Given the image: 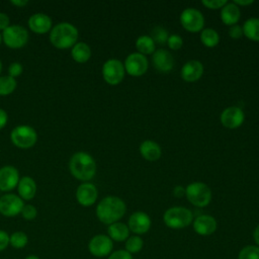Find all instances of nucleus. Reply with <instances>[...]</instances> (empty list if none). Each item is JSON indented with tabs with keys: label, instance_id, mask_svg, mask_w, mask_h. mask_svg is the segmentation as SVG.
Returning <instances> with one entry per match:
<instances>
[{
	"label": "nucleus",
	"instance_id": "2f4dec72",
	"mask_svg": "<svg viewBox=\"0 0 259 259\" xmlns=\"http://www.w3.org/2000/svg\"><path fill=\"white\" fill-rule=\"evenodd\" d=\"M143 245H144V242L141 237L132 236V237H128L127 240L125 241V250L131 254H135L142 250Z\"/></svg>",
	"mask_w": 259,
	"mask_h": 259
},
{
	"label": "nucleus",
	"instance_id": "393cba45",
	"mask_svg": "<svg viewBox=\"0 0 259 259\" xmlns=\"http://www.w3.org/2000/svg\"><path fill=\"white\" fill-rule=\"evenodd\" d=\"M107 233H108V237L112 241L123 242V241L127 240V238L130 236V229L125 224L116 222V223H113L108 226Z\"/></svg>",
	"mask_w": 259,
	"mask_h": 259
},
{
	"label": "nucleus",
	"instance_id": "72a5a7b5",
	"mask_svg": "<svg viewBox=\"0 0 259 259\" xmlns=\"http://www.w3.org/2000/svg\"><path fill=\"white\" fill-rule=\"evenodd\" d=\"M20 214L22 215V218L26 221H32L36 218L37 215V209L34 205L32 204H24Z\"/></svg>",
	"mask_w": 259,
	"mask_h": 259
},
{
	"label": "nucleus",
	"instance_id": "ea45409f",
	"mask_svg": "<svg viewBox=\"0 0 259 259\" xmlns=\"http://www.w3.org/2000/svg\"><path fill=\"white\" fill-rule=\"evenodd\" d=\"M9 245V235L7 232L0 230V252L5 250Z\"/></svg>",
	"mask_w": 259,
	"mask_h": 259
},
{
	"label": "nucleus",
	"instance_id": "9d476101",
	"mask_svg": "<svg viewBox=\"0 0 259 259\" xmlns=\"http://www.w3.org/2000/svg\"><path fill=\"white\" fill-rule=\"evenodd\" d=\"M125 72L133 77L143 76L149 67V62L146 56L140 53H132L130 54L123 63Z\"/></svg>",
	"mask_w": 259,
	"mask_h": 259
},
{
	"label": "nucleus",
	"instance_id": "bb28decb",
	"mask_svg": "<svg viewBox=\"0 0 259 259\" xmlns=\"http://www.w3.org/2000/svg\"><path fill=\"white\" fill-rule=\"evenodd\" d=\"M136 48L138 53L146 56L150 54H154L156 51V44L150 35H141L136 40Z\"/></svg>",
	"mask_w": 259,
	"mask_h": 259
},
{
	"label": "nucleus",
	"instance_id": "f704fd0d",
	"mask_svg": "<svg viewBox=\"0 0 259 259\" xmlns=\"http://www.w3.org/2000/svg\"><path fill=\"white\" fill-rule=\"evenodd\" d=\"M167 46L174 51H177L179 49H181V47L183 46V38L179 35V34H170L168 39H167Z\"/></svg>",
	"mask_w": 259,
	"mask_h": 259
},
{
	"label": "nucleus",
	"instance_id": "6e6552de",
	"mask_svg": "<svg viewBox=\"0 0 259 259\" xmlns=\"http://www.w3.org/2000/svg\"><path fill=\"white\" fill-rule=\"evenodd\" d=\"M101 74L104 81L107 84L117 85L124 78V66L117 59H109L106 62H104L101 69Z\"/></svg>",
	"mask_w": 259,
	"mask_h": 259
},
{
	"label": "nucleus",
	"instance_id": "37998d69",
	"mask_svg": "<svg viewBox=\"0 0 259 259\" xmlns=\"http://www.w3.org/2000/svg\"><path fill=\"white\" fill-rule=\"evenodd\" d=\"M233 3H235L237 6H248V5H251L254 3V1L252 0H235L233 1Z\"/></svg>",
	"mask_w": 259,
	"mask_h": 259
},
{
	"label": "nucleus",
	"instance_id": "c756f323",
	"mask_svg": "<svg viewBox=\"0 0 259 259\" xmlns=\"http://www.w3.org/2000/svg\"><path fill=\"white\" fill-rule=\"evenodd\" d=\"M28 243V237L24 232L17 231L9 236V245L15 249H22Z\"/></svg>",
	"mask_w": 259,
	"mask_h": 259
},
{
	"label": "nucleus",
	"instance_id": "9b49d317",
	"mask_svg": "<svg viewBox=\"0 0 259 259\" xmlns=\"http://www.w3.org/2000/svg\"><path fill=\"white\" fill-rule=\"evenodd\" d=\"M24 206L23 200L14 193H6L0 197V213L7 218L19 214Z\"/></svg>",
	"mask_w": 259,
	"mask_h": 259
},
{
	"label": "nucleus",
	"instance_id": "20e7f679",
	"mask_svg": "<svg viewBox=\"0 0 259 259\" xmlns=\"http://www.w3.org/2000/svg\"><path fill=\"white\" fill-rule=\"evenodd\" d=\"M193 220V214L190 209L184 206H172L163 214L164 224L174 230L188 227Z\"/></svg>",
	"mask_w": 259,
	"mask_h": 259
},
{
	"label": "nucleus",
	"instance_id": "5701e85b",
	"mask_svg": "<svg viewBox=\"0 0 259 259\" xmlns=\"http://www.w3.org/2000/svg\"><path fill=\"white\" fill-rule=\"evenodd\" d=\"M240 16V8L233 2H228L223 8H221V19L226 25L232 26L237 24Z\"/></svg>",
	"mask_w": 259,
	"mask_h": 259
},
{
	"label": "nucleus",
	"instance_id": "79ce46f5",
	"mask_svg": "<svg viewBox=\"0 0 259 259\" xmlns=\"http://www.w3.org/2000/svg\"><path fill=\"white\" fill-rule=\"evenodd\" d=\"M7 120H8V114H7V112H6L4 109L0 108V131L6 125Z\"/></svg>",
	"mask_w": 259,
	"mask_h": 259
},
{
	"label": "nucleus",
	"instance_id": "6ab92c4d",
	"mask_svg": "<svg viewBox=\"0 0 259 259\" xmlns=\"http://www.w3.org/2000/svg\"><path fill=\"white\" fill-rule=\"evenodd\" d=\"M203 74V65L197 60H190L186 62L181 68V78L185 82H196Z\"/></svg>",
	"mask_w": 259,
	"mask_h": 259
},
{
	"label": "nucleus",
	"instance_id": "e433bc0d",
	"mask_svg": "<svg viewBox=\"0 0 259 259\" xmlns=\"http://www.w3.org/2000/svg\"><path fill=\"white\" fill-rule=\"evenodd\" d=\"M202 5L207 7L208 9H220L223 8L228 1L227 0H203Z\"/></svg>",
	"mask_w": 259,
	"mask_h": 259
},
{
	"label": "nucleus",
	"instance_id": "2eb2a0df",
	"mask_svg": "<svg viewBox=\"0 0 259 259\" xmlns=\"http://www.w3.org/2000/svg\"><path fill=\"white\" fill-rule=\"evenodd\" d=\"M19 172L11 165H6L0 168V190L7 192L15 187L19 182Z\"/></svg>",
	"mask_w": 259,
	"mask_h": 259
},
{
	"label": "nucleus",
	"instance_id": "4c0bfd02",
	"mask_svg": "<svg viewBox=\"0 0 259 259\" xmlns=\"http://www.w3.org/2000/svg\"><path fill=\"white\" fill-rule=\"evenodd\" d=\"M108 259H133V256L126 250H117L109 254Z\"/></svg>",
	"mask_w": 259,
	"mask_h": 259
},
{
	"label": "nucleus",
	"instance_id": "412c9836",
	"mask_svg": "<svg viewBox=\"0 0 259 259\" xmlns=\"http://www.w3.org/2000/svg\"><path fill=\"white\" fill-rule=\"evenodd\" d=\"M18 196L22 200H30L36 193V183L30 176H23L19 179L17 184Z\"/></svg>",
	"mask_w": 259,
	"mask_h": 259
},
{
	"label": "nucleus",
	"instance_id": "aec40b11",
	"mask_svg": "<svg viewBox=\"0 0 259 259\" xmlns=\"http://www.w3.org/2000/svg\"><path fill=\"white\" fill-rule=\"evenodd\" d=\"M193 230L200 236L211 235L217 230V221L209 214H200L193 221Z\"/></svg>",
	"mask_w": 259,
	"mask_h": 259
},
{
	"label": "nucleus",
	"instance_id": "a19ab883",
	"mask_svg": "<svg viewBox=\"0 0 259 259\" xmlns=\"http://www.w3.org/2000/svg\"><path fill=\"white\" fill-rule=\"evenodd\" d=\"M9 25H10L9 16L4 12H0V30L2 31L5 30Z\"/></svg>",
	"mask_w": 259,
	"mask_h": 259
},
{
	"label": "nucleus",
	"instance_id": "dca6fc26",
	"mask_svg": "<svg viewBox=\"0 0 259 259\" xmlns=\"http://www.w3.org/2000/svg\"><path fill=\"white\" fill-rule=\"evenodd\" d=\"M27 24L32 32L36 34H45L51 31L53 21L48 14L37 12L29 16Z\"/></svg>",
	"mask_w": 259,
	"mask_h": 259
},
{
	"label": "nucleus",
	"instance_id": "8fccbe9b",
	"mask_svg": "<svg viewBox=\"0 0 259 259\" xmlns=\"http://www.w3.org/2000/svg\"><path fill=\"white\" fill-rule=\"evenodd\" d=\"M1 42H2V34L0 33V45H1Z\"/></svg>",
	"mask_w": 259,
	"mask_h": 259
},
{
	"label": "nucleus",
	"instance_id": "a18cd8bd",
	"mask_svg": "<svg viewBox=\"0 0 259 259\" xmlns=\"http://www.w3.org/2000/svg\"><path fill=\"white\" fill-rule=\"evenodd\" d=\"M10 3L16 7H24L25 5H27L28 1L27 0H12V1H10Z\"/></svg>",
	"mask_w": 259,
	"mask_h": 259
},
{
	"label": "nucleus",
	"instance_id": "cd10ccee",
	"mask_svg": "<svg viewBox=\"0 0 259 259\" xmlns=\"http://www.w3.org/2000/svg\"><path fill=\"white\" fill-rule=\"evenodd\" d=\"M200 40L206 48H213L220 42V35L213 28H204L200 32Z\"/></svg>",
	"mask_w": 259,
	"mask_h": 259
},
{
	"label": "nucleus",
	"instance_id": "09e8293b",
	"mask_svg": "<svg viewBox=\"0 0 259 259\" xmlns=\"http://www.w3.org/2000/svg\"><path fill=\"white\" fill-rule=\"evenodd\" d=\"M1 71H2V62L0 60V73H1Z\"/></svg>",
	"mask_w": 259,
	"mask_h": 259
},
{
	"label": "nucleus",
	"instance_id": "39448f33",
	"mask_svg": "<svg viewBox=\"0 0 259 259\" xmlns=\"http://www.w3.org/2000/svg\"><path fill=\"white\" fill-rule=\"evenodd\" d=\"M185 195L188 201L197 207H204L211 200V190L203 182H192L185 188Z\"/></svg>",
	"mask_w": 259,
	"mask_h": 259
},
{
	"label": "nucleus",
	"instance_id": "1a4fd4ad",
	"mask_svg": "<svg viewBox=\"0 0 259 259\" xmlns=\"http://www.w3.org/2000/svg\"><path fill=\"white\" fill-rule=\"evenodd\" d=\"M179 20L182 27L189 32L201 31L204 25V17L202 13L193 7L185 8L181 12Z\"/></svg>",
	"mask_w": 259,
	"mask_h": 259
},
{
	"label": "nucleus",
	"instance_id": "7c9ffc66",
	"mask_svg": "<svg viewBox=\"0 0 259 259\" xmlns=\"http://www.w3.org/2000/svg\"><path fill=\"white\" fill-rule=\"evenodd\" d=\"M150 36L153 38L155 44L164 45V44H167L169 34H168V31L166 28H164L163 26H160V25H156L152 28Z\"/></svg>",
	"mask_w": 259,
	"mask_h": 259
},
{
	"label": "nucleus",
	"instance_id": "de8ad7c7",
	"mask_svg": "<svg viewBox=\"0 0 259 259\" xmlns=\"http://www.w3.org/2000/svg\"><path fill=\"white\" fill-rule=\"evenodd\" d=\"M24 259H39V258L36 255H28Z\"/></svg>",
	"mask_w": 259,
	"mask_h": 259
},
{
	"label": "nucleus",
	"instance_id": "f8f14e48",
	"mask_svg": "<svg viewBox=\"0 0 259 259\" xmlns=\"http://www.w3.org/2000/svg\"><path fill=\"white\" fill-rule=\"evenodd\" d=\"M112 240L106 235H96L92 237L88 243L89 252L95 257H105L112 251Z\"/></svg>",
	"mask_w": 259,
	"mask_h": 259
},
{
	"label": "nucleus",
	"instance_id": "a211bd4d",
	"mask_svg": "<svg viewBox=\"0 0 259 259\" xmlns=\"http://www.w3.org/2000/svg\"><path fill=\"white\" fill-rule=\"evenodd\" d=\"M154 68L160 73H168L173 69L174 59L170 52L164 49L156 50L152 57Z\"/></svg>",
	"mask_w": 259,
	"mask_h": 259
},
{
	"label": "nucleus",
	"instance_id": "ddd939ff",
	"mask_svg": "<svg viewBox=\"0 0 259 259\" xmlns=\"http://www.w3.org/2000/svg\"><path fill=\"white\" fill-rule=\"evenodd\" d=\"M221 123L227 128H237L242 125L245 120V113L238 106H230L222 111L220 116Z\"/></svg>",
	"mask_w": 259,
	"mask_h": 259
},
{
	"label": "nucleus",
	"instance_id": "f257e3e1",
	"mask_svg": "<svg viewBox=\"0 0 259 259\" xmlns=\"http://www.w3.org/2000/svg\"><path fill=\"white\" fill-rule=\"evenodd\" d=\"M125 210L126 206L121 198L109 195L98 202L96 206V215L101 223L109 226L118 222L124 215Z\"/></svg>",
	"mask_w": 259,
	"mask_h": 259
},
{
	"label": "nucleus",
	"instance_id": "4468645a",
	"mask_svg": "<svg viewBox=\"0 0 259 259\" xmlns=\"http://www.w3.org/2000/svg\"><path fill=\"white\" fill-rule=\"evenodd\" d=\"M98 197V190L96 186L91 182H83L77 187L76 199L82 206L93 205Z\"/></svg>",
	"mask_w": 259,
	"mask_h": 259
},
{
	"label": "nucleus",
	"instance_id": "423d86ee",
	"mask_svg": "<svg viewBox=\"0 0 259 259\" xmlns=\"http://www.w3.org/2000/svg\"><path fill=\"white\" fill-rule=\"evenodd\" d=\"M10 140L12 144L19 149H30L37 141V134L32 126L20 124L11 131Z\"/></svg>",
	"mask_w": 259,
	"mask_h": 259
},
{
	"label": "nucleus",
	"instance_id": "58836bf2",
	"mask_svg": "<svg viewBox=\"0 0 259 259\" xmlns=\"http://www.w3.org/2000/svg\"><path fill=\"white\" fill-rule=\"evenodd\" d=\"M229 35H230L232 38H234V39H237V38L242 37V36L244 35V34H243V28H242V26H240L239 24H235V25L230 26Z\"/></svg>",
	"mask_w": 259,
	"mask_h": 259
},
{
	"label": "nucleus",
	"instance_id": "7ed1b4c3",
	"mask_svg": "<svg viewBox=\"0 0 259 259\" xmlns=\"http://www.w3.org/2000/svg\"><path fill=\"white\" fill-rule=\"evenodd\" d=\"M79 31L77 27L70 22H60L52 27L50 31L51 44L59 50L72 48L78 40Z\"/></svg>",
	"mask_w": 259,
	"mask_h": 259
},
{
	"label": "nucleus",
	"instance_id": "c85d7f7f",
	"mask_svg": "<svg viewBox=\"0 0 259 259\" xmlns=\"http://www.w3.org/2000/svg\"><path fill=\"white\" fill-rule=\"evenodd\" d=\"M17 86V82L14 78L6 75L0 76V95L6 96L11 94Z\"/></svg>",
	"mask_w": 259,
	"mask_h": 259
},
{
	"label": "nucleus",
	"instance_id": "c9c22d12",
	"mask_svg": "<svg viewBox=\"0 0 259 259\" xmlns=\"http://www.w3.org/2000/svg\"><path fill=\"white\" fill-rule=\"evenodd\" d=\"M22 72H23V67L19 62H13L8 67V76H10L14 79L16 77L20 76Z\"/></svg>",
	"mask_w": 259,
	"mask_h": 259
},
{
	"label": "nucleus",
	"instance_id": "f03ea898",
	"mask_svg": "<svg viewBox=\"0 0 259 259\" xmlns=\"http://www.w3.org/2000/svg\"><path fill=\"white\" fill-rule=\"evenodd\" d=\"M96 162L87 152L79 151L72 155L69 161L70 173L83 182H89L96 174Z\"/></svg>",
	"mask_w": 259,
	"mask_h": 259
},
{
	"label": "nucleus",
	"instance_id": "0eeeda50",
	"mask_svg": "<svg viewBox=\"0 0 259 259\" xmlns=\"http://www.w3.org/2000/svg\"><path fill=\"white\" fill-rule=\"evenodd\" d=\"M2 41L10 49L16 50L24 47L28 41V31L21 25L12 24L2 31Z\"/></svg>",
	"mask_w": 259,
	"mask_h": 259
},
{
	"label": "nucleus",
	"instance_id": "b1692460",
	"mask_svg": "<svg viewBox=\"0 0 259 259\" xmlns=\"http://www.w3.org/2000/svg\"><path fill=\"white\" fill-rule=\"evenodd\" d=\"M71 57L76 63H86L91 58V49L89 45L84 41H77L71 48Z\"/></svg>",
	"mask_w": 259,
	"mask_h": 259
},
{
	"label": "nucleus",
	"instance_id": "4be33fe9",
	"mask_svg": "<svg viewBox=\"0 0 259 259\" xmlns=\"http://www.w3.org/2000/svg\"><path fill=\"white\" fill-rule=\"evenodd\" d=\"M139 151L141 156L150 162L157 161L162 155L160 145L151 140H146L142 142L139 147Z\"/></svg>",
	"mask_w": 259,
	"mask_h": 259
},
{
	"label": "nucleus",
	"instance_id": "f3484780",
	"mask_svg": "<svg viewBox=\"0 0 259 259\" xmlns=\"http://www.w3.org/2000/svg\"><path fill=\"white\" fill-rule=\"evenodd\" d=\"M128 229L137 235L147 233L151 228V219L144 211H135L128 219Z\"/></svg>",
	"mask_w": 259,
	"mask_h": 259
},
{
	"label": "nucleus",
	"instance_id": "473e14b6",
	"mask_svg": "<svg viewBox=\"0 0 259 259\" xmlns=\"http://www.w3.org/2000/svg\"><path fill=\"white\" fill-rule=\"evenodd\" d=\"M238 259H259V247L255 245H248L244 247L240 251Z\"/></svg>",
	"mask_w": 259,
	"mask_h": 259
},
{
	"label": "nucleus",
	"instance_id": "a878e982",
	"mask_svg": "<svg viewBox=\"0 0 259 259\" xmlns=\"http://www.w3.org/2000/svg\"><path fill=\"white\" fill-rule=\"evenodd\" d=\"M243 34L253 40V41H259V18L257 17H251L247 19L243 26Z\"/></svg>",
	"mask_w": 259,
	"mask_h": 259
},
{
	"label": "nucleus",
	"instance_id": "c03bdc74",
	"mask_svg": "<svg viewBox=\"0 0 259 259\" xmlns=\"http://www.w3.org/2000/svg\"><path fill=\"white\" fill-rule=\"evenodd\" d=\"M173 193H174V195H175V196H177V197H181V196H183V195L185 194V189L178 185V186H176V187L174 188Z\"/></svg>",
	"mask_w": 259,
	"mask_h": 259
},
{
	"label": "nucleus",
	"instance_id": "49530a36",
	"mask_svg": "<svg viewBox=\"0 0 259 259\" xmlns=\"http://www.w3.org/2000/svg\"><path fill=\"white\" fill-rule=\"evenodd\" d=\"M253 238H254V241L255 243L259 246V225L255 228L254 230V233H253Z\"/></svg>",
	"mask_w": 259,
	"mask_h": 259
}]
</instances>
